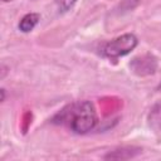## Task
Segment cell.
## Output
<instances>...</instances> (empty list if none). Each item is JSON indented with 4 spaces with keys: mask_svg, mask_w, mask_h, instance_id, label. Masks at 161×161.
<instances>
[{
    "mask_svg": "<svg viewBox=\"0 0 161 161\" xmlns=\"http://www.w3.org/2000/svg\"><path fill=\"white\" fill-rule=\"evenodd\" d=\"M59 121L62 123H67L74 133H87L93 130L97 123L94 106L88 101L74 103L59 114Z\"/></svg>",
    "mask_w": 161,
    "mask_h": 161,
    "instance_id": "1",
    "label": "cell"
},
{
    "mask_svg": "<svg viewBox=\"0 0 161 161\" xmlns=\"http://www.w3.org/2000/svg\"><path fill=\"white\" fill-rule=\"evenodd\" d=\"M138 44L137 38L131 34H123L121 36H117L107 43H104L101 48H99V53L106 57V58H118V57H123L128 53H131Z\"/></svg>",
    "mask_w": 161,
    "mask_h": 161,
    "instance_id": "2",
    "label": "cell"
},
{
    "mask_svg": "<svg viewBox=\"0 0 161 161\" xmlns=\"http://www.w3.org/2000/svg\"><path fill=\"white\" fill-rule=\"evenodd\" d=\"M39 19H40V15L36 14V13H29V14L24 15V16L21 18L20 23H19V29H20V31H23V33H29V31H31V30L36 26V24L39 23Z\"/></svg>",
    "mask_w": 161,
    "mask_h": 161,
    "instance_id": "3",
    "label": "cell"
},
{
    "mask_svg": "<svg viewBox=\"0 0 161 161\" xmlns=\"http://www.w3.org/2000/svg\"><path fill=\"white\" fill-rule=\"evenodd\" d=\"M75 1L77 0H57V4L62 11H67L75 4Z\"/></svg>",
    "mask_w": 161,
    "mask_h": 161,
    "instance_id": "4",
    "label": "cell"
},
{
    "mask_svg": "<svg viewBox=\"0 0 161 161\" xmlns=\"http://www.w3.org/2000/svg\"><path fill=\"white\" fill-rule=\"evenodd\" d=\"M3 1H11V0H3Z\"/></svg>",
    "mask_w": 161,
    "mask_h": 161,
    "instance_id": "5",
    "label": "cell"
}]
</instances>
